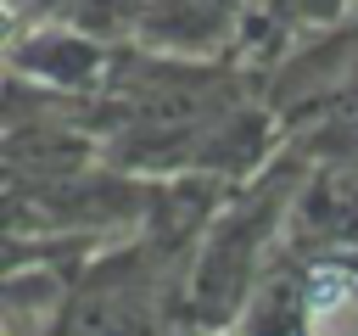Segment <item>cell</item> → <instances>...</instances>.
<instances>
[{
    "label": "cell",
    "mask_w": 358,
    "mask_h": 336,
    "mask_svg": "<svg viewBox=\"0 0 358 336\" xmlns=\"http://www.w3.org/2000/svg\"><path fill=\"white\" fill-rule=\"evenodd\" d=\"M308 336H358V274L319 269L308 286Z\"/></svg>",
    "instance_id": "cell-1"
}]
</instances>
